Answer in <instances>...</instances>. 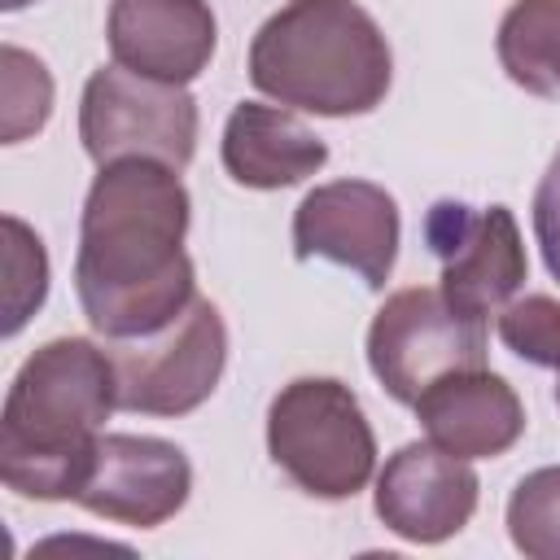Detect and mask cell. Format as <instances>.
<instances>
[{
  "label": "cell",
  "mask_w": 560,
  "mask_h": 560,
  "mask_svg": "<svg viewBox=\"0 0 560 560\" xmlns=\"http://www.w3.org/2000/svg\"><path fill=\"white\" fill-rule=\"evenodd\" d=\"M398 201L372 179H332L302 197L293 210V254L328 258L363 276L368 289H385L398 258Z\"/></svg>",
  "instance_id": "9"
},
{
  "label": "cell",
  "mask_w": 560,
  "mask_h": 560,
  "mask_svg": "<svg viewBox=\"0 0 560 560\" xmlns=\"http://www.w3.org/2000/svg\"><path fill=\"white\" fill-rule=\"evenodd\" d=\"M249 79L289 109L350 118L385 101L394 57L354 0H289L249 44Z\"/></svg>",
  "instance_id": "3"
},
{
  "label": "cell",
  "mask_w": 560,
  "mask_h": 560,
  "mask_svg": "<svg viewBox=\"0 0 560 560\" xmlns=\"http://www.w3.org/2000/svg\"><path fill=\"white\" fill-rule=\"evenodd\" d=\"M188 210V188L171 166L149 158L101 166L74 254V293L101 337H149L197 298L192 258L184 254Z\"/></svg>",
  "instance_id": "1"
},
{
  "label": "cell",
  "mask_w": 560,
  "mask_h": 560,
  "mask_svg": "<svg viewBox=\"0 0 560 560\" xmlns=\"http://www.w3.org/2000/svg\"><path fill=\"white\" fill-rule=\"evenodd\" d=\"M477 490L481 486L468 459L433 442H407L385 459L372 508L389 534L433 547V542L455 538L472 521Z\"/></svg>",
  "instance_id": "11"
},
{
  "label": "cell",
  "mask_w": 560,
  "mask_h": 560,
  "mask_svg": "<svg viewBox=\"0 0 560 560\" xmlns=\"http://www.w3.org/2000/svg\"><path fill=\"white\" fill-rule=\"evenodd\" d=\"M416 416L433 446L459 459H494L525 433V407L516 389L486 368L451 372L416 398Z\"/></svg>",
  "instance_id": "13"
},
{
  "label": "cell",
  "mask_w": 560,
  "mask_h": 560,
  "mask_svg": "<svg viewBox=\"0 0 560 560\" xmlns=\"http://www.w3.org/2000/svg\"><path fill=\"white\" fill-rule=\"evenodd\" d=\"M188 490L192 464L175 442L140 433H101L74 503L92 516L131 529H158L188 503Z\"/></svg>",
  "instance_id": "10"
},
{
  "label": "cell",
  "mask_w": 560,
  "mask_h": 560,
  "mask_svg": "<svg viewBox=\"0 0 560 560\" xmlns=\"http://www.w3.org/2000/svg\"><path fill=\"white\" fill-rule=\"evenodd\" d=\"M26 4H35V0H0L4 13H18V9H26Z\"/></svg>",
  "instance_id": "21"
},
{
  "label": "cell",
  "mask_w": 560,
  "mask_h": 560,
  "mask_svg": "<svg viewBox=\"0 0 560 560\" xmlns=\"http://www.w3.org/2000/svg\"><path fill=\"white\" fill-rule=\"evenodd\" d=\"M556 402H560V385H556Z\"/></svg>",
  "instance_id": "22"
},
{
  "label": "cell",
  "mask_w": 560,
  "mask_h": 560,
  "mask_svg": "<svg viewBox=\"0 0 560 560\" xmlns=\"http://www.w3.org/2000/svg\"><path fill=\"white\" fill-rule=\"evenodd\" d=\"M499 66L534 96H560V0H516L499 22Z\"/></svg>",
  "instance_id": "15"
},
{
  "label": "cell",
  "mask_w": 560,
  "mask_h": 560,
  "mask_svg": "<svg viewBox=\"0 0 560 560\" xmlns=\"http://www.w3.org/2000/svg\"><path fill=\"white\" fill-rule=\"evenodd\" d=\"M267 451L276 468L315 499H354L376 468V438L350 385L298 376L267 407Z\"/></svg>",
  "instance_id": "4"
},
{
  "label": "cell",
  "mask_w": 560,
  "mask_h": 560,
  "mask_svg": "<svg viewBox=\"0 0 560 560\" xmlns=\"http://www.w3.org/2000/svg\"><path fill=\"white\" fill-rule=\"evenodd\" d=\"M118 407L109 350L88 337L44 341L13 376L0 411V477L22 499H74L101 429Z\"/></svg>",
  "instance_id": "2"
},
{
  "label": "cell",
  "mask_w": 560,
  "mask_h": 560,
  "mask_svg": "<svg viewBox=\"0 0 560 560\" xmlns=\"http://www.w3.org/2000/svg\"><path fill=\"white\" fill-rule=\"evenodd\" d=\"M79 140L96 166L149 158L184 171L197 149V101L184 83L144 79L127 66H101L83 83Z\"/></svg>",
  "instance_id": "6"
},
{
  "label": "cell",
  "mask_w": 560,
  "mask_h": 560,
  "mask_svg": "<svg viewBox=\"0 0 560 560\" xmlns=\"http://www.w3.org/2000/svg\"><path fill=\"white\" fill-rule=\"evenodd\" d=\"M328 162V144L289 109L241 101L223 127V171L241 188L276 192Z\"/></svg>",
  "instance_id": "14"
},
{
  "label": "cell",
  "mask_w": 560,
  "mask_h": 560,
  "mask_svg": "<svg viewBox=\"0 0 560 560\" xmlns=\"http://www.w3.org/2000/svg\"><path fill=\"white\" fill-rule=\"evenodd\" d=\"M118 407L140 416L197 411L228 363V328L210 298H192L166 328L109 346Z\"/></svg>",
  "instance_id": "7"
},
{
  "label": "cell",
  "mask_w": 560,
  "mask_h": 560,
  "mask_svg": "<svg viewBox=\"0 0 560 560\" xmlns=\"http://www.w3.org/2000/svg\"><path fill=\"white\" fill-rule=\"evenodd\" d=\"M368 368L394 402L416 407V398L442 376L486 368V315L455 306L442 284L398 289L372 315Z\"/></svg>",
  "instance_id": "5"
},
{
  "label": "cell",
  "mask_w": 560,
  "mask_h": 560,
  "mask_svg": "<svg viewBox=\"0 0 560 560\" xmlns=\"http://www.w3.org/2000/svg\"><path fill=\"white\" fill-rule=\"evenodd\" d=\"M512 547L529 560H560V464L516 481L508 499Z\"/></svg>",
  "instance_id": "17"
},
{
  "label": "cell",
  "mask_w": 560,
  "mask_h": 560,
  "mask_svg": "<svg viewBox=\"0 0 560 560\" xmlns=\"http://www.w3.org/2000/svg\"><path fill=\"white\" fill-rule=\"evenodd\" d=\"M499 341L534 363V368H551L560 376V302L547 293H529L516 298L499 311Z\"/></svg>",
  "instance_id": "19"
},
{
  "label": "cell",
  "mask_w": 560,
  "mask_h": 560,
  "mask_svg": "<svg viewBox=\"0 0 560 560\" xmlns=\"http://www.w3.org/2000/svg\"><path fill=\"white\" fill-rule=\"evenodd\" d=\"M52 114V74L18 44L0 48V140L18 144L35 136Z\"/></svg>",
  "instance_id": "16"
},
{
  "label": "cell",
  "mask_w": 560,
  "mask_h": 560,
  "mask_svg": "<svg viewBox=\"0 0 560 560\" xmlns=\"http://www.w3.org/2000/svg\"><path fill=\"white\" fill-rule=\"evenodd\" d=\"M534 236H538L547 271L560 280V144H556V153L538 179V192H534Z\"/></svg>",
  "instance_id": "20"
},
{
  "label": "cell",
  "mask_w": 560,
  "mask_h": 560,
  "mask_svg": "<svg viewBox=\"0 0 560 560\" xmlns=\"http://www.w3.org/2000/svg\"><path fill=\"white\" fill-rule=\"evenodd\" d=\"M0 232H4V337H13L48 293V254L44 241L18 214H4Z\"/></svg>",
  "instance_id": "18"
},
{
  "label": "cell",
  "mask_w": 560,
  "mask_h": 560,
  "mask_svg": "<svg viewBox=\"0 0 560 560\" xmlns=\"http://www.w3.org/2000/svg\"><path fill=\"white\" fill-rule=\"evenodd\" d=\"M424 241L442 267V293L472 311L490 315L525 284V245L508 206H464L433 201L424 214Z\"/></svg>",
  "instance_id": "8"
},
{
  "label": "cell",
  "mask_w": 560,
  "mask_h": 560,
  "mask_svg": "<svg viewBox=\"0 0 560 560\" xmlns=\"http://www.w3.org/2000/svg\"><path fill=\"white\" fill-rule=\"evenodd\" d=\"M105 39L118 66L162 83H192L214 57L219 26L206 0H114Z\"/></svg>",
  "instance_id": "12"
}]
</instances>
